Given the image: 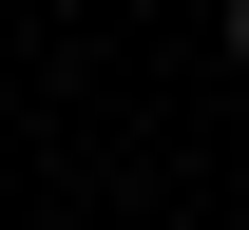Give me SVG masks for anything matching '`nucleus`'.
Wrapping results in <instances>:
<instances>
[{"label": "nucleus", "instance_id": "1", "mask_svg": "<svg viewBox=\"0 0 249 230\" xmlns=\"http://www.w3.org/2000/svg\"><path fill=\"white\" fill-rule=\"evenodd\" d=\"M230 58H249V0H230Z\"/></svg>", "mask_w": 249, "mask_h": 230}]
</instances>
